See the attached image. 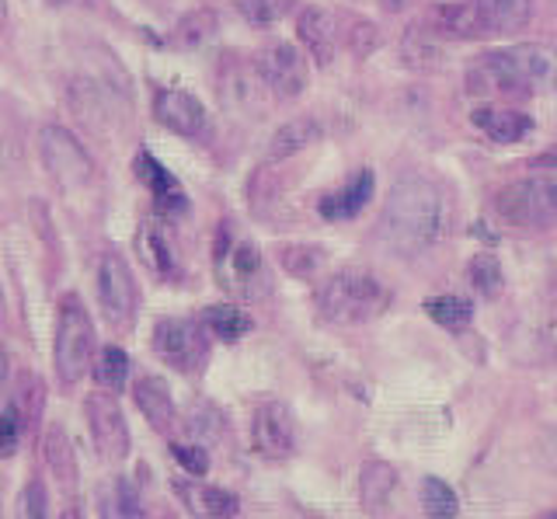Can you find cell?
<instances>
[{"instance_id": "obj_12", "label": "cell", "mask_w": 557, "mask_h": 519, "mask_svg": "<svg viewBox=\"0 0 557 519\" xmlns=\"http://www.w3.org/2000/svg\"><path fill=\"white\" fill-rule=\"evenodd\" d=\"M258 66L265 74V84L275 98H300L310 84V60L304 57L300 46H293L286 39L269 42L265 49L258 53Z\"/></svg>"}, {"instance_id": "obj_30", "label": "cell", "mask_w": 557, "mask_h": 519, "mask_svg": "<svg viewBox=\"0 0 557 519\" xmlns=\"http://www.w3.org/2000/svg\"><path fill=\"white\" fill-rule=\"evenodd\" d=\"M216 28H220V18L209 8H199V11H188L185 18L174 25V36L171 42L178 46V49H199L206 46L209 39L216 36Z\"/></svg>"}, {"instance_id": "obj_31", "label": "cell", "mask_w": 557, "mask_h": 519, "mask_svg": "<svg viewBox=\"0 0 557 519\" xmlns=\"http://www.w3.org/2000/svg\"><path fill=\"white\" fill-rule=\"evenodd\" d=\"M418 498H422V509L429 519H457V512H460V498L443 478H432V474L422 478V484H418Z\"/></svg>"}, {"instance_id": "obj_33", "label": "cell", "mask_w": 557, "mask_h": 519, "mask_svg": "<svg viewBox=\"0 0 557 519\" xmlns=\"http://www.w3.org/2000/svg\"><path fill=\"white\" fill-rule=\"evenodd\" d=\"M467 280L470 286H474V293H481L484 300H495L502 297V289H505V272L498 265V258L495 255H474L470 258V265H467Z\"/></svg>"}, {"instance_id": "obj_45", "label": "cell", "mask_w": 557, "mask_h": 519, "mask_svg": "<svg viewBox=\"0 0 557 519\" xmlns=\"http://www.w3.org/2000/svg\"><path fill=\"white\" fill-rule=\"evenodd\" d=\"M380 4H383V8H387V11H400V8H405V4H408V0H380Z\"/></svg>"}, {"instance_id": "obj_19", "label": "cell", "mask_w": 557, "mask_h": 519, "mask_svg": "<svg viewBox=\"0 0 557 519\" xmlns=\"http://www.w3.org/2000/svg\"><path fill=\"white\" fill-rule=\"evenodd\" d=\"M174 495L185 502V509L196 519H234L240 502L234 492L216 489V484H202V481H174L171 484Z\"/></svg>"}, {"instance_id": "obj_44", "label": "cell", "mask_w": 557, "mask_h": 519, "mask_svg": "<svg viewBox=\"0 0 557 519\" xmlns=\"http://www.w3.org/2000/svg\"><path fill=\"white\" fill-rule=\"evenodd\" d=\"M57 8H84V4H95V0H49Z\"/></svg>"}, {"instance_id": "obj_38", "label": "cell", "mask_w": 557, "mask_h": 519, "mask_svg": "<svg viewBox=\"0 0 557 519\" xmlns=\"http://www.w3.org/2000/svg\"><path fill=\"white\" fill-rule=\"evenodd\" d=\"M14 519H49V492L39 478H32L17 495Z\"/></svg>"}, {"instance_id": "obj_7", "label": "cell", "mask_w": 557, "mask_h": 519, "mask_svg": "<svg viewBox=\"0 0 557 519\" xmlns=\"http://www.w3.org/2000/svg\"><path fill=\"white\" fill-rule=\"evenodd\" d=\"M216 95L220 106L237 119H261L269 112V101L275 98L265 84L258 60L240 53H226L216 71Z\"/></svg>"}, {"instance_id": "obj_35", "label": "cell", "mask_w": 557, "mask_h": 519, "mask_svg": "<svg viewBox=\"0 0 557 519\" xmlns=\"http://www.w3.org/2000/svg\"><path fill=\"white\" fill-rule=\"evenodd\" d=\"M405 57L411 66H440V57H443V39L435 36L429 25H411L405 32Z\"/></svg>"}, {"instance_id": "obj_27", "label": "cell", "mask_w": 557, "mask_h": 519, "mask_svg": "<svg viewBox=\"0 0 557 519\" xmlns=\"http://www.w3.org/2000/svg\"><path fill=\"white\" fill-rule=\"evenodd\" d=\"M42 457H46L49 471L60 478L63 489H74V481H77V460H74V446H70V436H66L63 425H49L46 429Z\"/></svg>"}, {"instance_id": "obj_18", "label": "cell", "mask_w": 557, "mask_h": 519, "mask_svg": "<svg viewBox=\"0 0 557 519\" xmlns=\"http://www.w3.org/2000/svg\"><path fill=\"white\" fill-rule=\"evenodd\" d=\"M467 91L481 95V98H522L509 63H505V57H502V49L481 53V60H474L467 66Z\"/></svg>"}, {"instance_id": "obj_24", "label": "cell", "mask_w": 557, "mask_h": 519, "mask_svg": "<svg viewBox=\"0 0 557 519\" xmlns=\"http://www.w3.org/2000/svg\"><path fill=\"white\" fill-rule=\"evenodd\" d=\"M98 509H101V519H147L144 495H139V489L126 474H115L101 484Z\"/></svg>"}, {"instance_id": "obj_1", "label": "cell", "mask_w": 557, "mask_h": 519, "mask_svg": "<svg viewBox=\"0 0 557 519\" xmlns=\"http://www.w3.org/2000/svg\"><path fill=\"white\" fill-rule=\"evenodd\" d=\"M446 193L425 175H405L391 185L376 220V240L397 258L432 251L446 234Z\"/></svg>"}, {"instance_id": "obj_26", "label": "cell", "mask_w": 557, "mask_h": 519, "mask_svg": "<svg viewBox=\"0 0 557 519\" xmlns=\"http://www.w3.org/2000/svg\"><path fill=\"white\" fill-rule=\"evenodd\" d=\"M370 196H373V171H356L352 182H348L342 193L327 196L321 202V213L327 220H352V217H359L362 206L370 202Z\"/></svg>"}, {"instance_id": "obj_16", "label": "cell", "mask_w": 557, "mask_h": 519, "mask_svg": "<svg viewBox=\"0 0 557 519\" xmlns=\"http://www.w3.org/2000/svg\"><path fill=\"white\" fill-rule=\"evenodd\" d=\"M296 36H300V46L307 49V57L313 63L331 66V60L338 57L342 22L324 8H304L300 18H296Z\"/></svg>"}, {"instance_id": "obj_46", "label": "cell", "mask_w": 557, "mask_h": 519, "mask_svg": "<svg viewBox=\"0 0 557 519\" xmlns=\"http://www.w3.org/2000/svg\"><path fill=\"white\" fill-rule=\"evenodd\" d=\"M60 519H84V512H81L77 506H70V509H66V512H63Z\"/></svg>"}, {"instance_id": "obj_32", "label": "cell", "mask_w": 557, "mask_h": 519, "mask_svg": "<svg viewBox=\"0 0 557 519\" xmlns=\"http://www.w3.org/2000/svg\"><path fill=\"white\" fill-rule=\"evenodd\" d=\"M95 380L101 391H112L119 394L122 387H126L129 380V356L119 349V345H104V349L95 356V367H91Z\"/></svg>"}, {"instance_id": "obj_15", "label": "cell", "mask_w": 557, "mask_h": 519, "mask_svg": "<svg viewBox=\"0 0 557 519\" xmlns=\"http://www.w3.org/2000/svg\"><path fill=\"white\" fill-rule=\"evenodd\" d=\"M153 119L185 140H206L209 136V112L196 95L182 88H161L153 95Z\"/></svg>"}, {"instance_id": "obj_37", "label": "cell", "mask_w": 557, "mask_h": 519, "mask_svg": "<svg viewBox=\"0 0 557 519\" xmlns=\"http://www.w3.org/2000/svg\"><path fill=\"white\" fill-rule=\"evenodd\" d=\"M185 425H188L191 436L199 440V446L209 443V440H220L223 436V415H220V408H213L209 401H196V405H191Z\"/></svg>"}, {"instance_id": "obj_10", "label": "cell", "mask_w": 557, "mask_h": 519, "mask_svg": "<svg viewBox=\"0 0 557 519\" xmlns=\"http://www.w3.org/2000/svg\"><path fill=\"white\" fill-rule=\"evenodd\" d=\"M300 446L293 411L283 401H261L251 415V449L261 460L283 464Z\"/></svg>"}, {"instance_id": "obj_43", "label": "cell", "mask_w": 557, "mask_h": 519, "mask_svg": "<svg viewBox=\"0 0 557 519\" xmlns=\"http://www.w3.org/2000/svg\"><path fill=\"white\" fill-rule=\"evenodd\" d=\"M4 384H8V349L0 345V391H4Z\"/></svg>"}, {"instance_id": "obj_14", "label": "cell", "mask_w": 557, "mask_h": 519, "mask_svg": "<svg viewBox=\"0 0 557 519\" xmlns=\"http://www.w3.org/2000/svg\"><path fill=\"white\" fill-rule=\"evenodd\" d=\"M505 63L522 95L557 91V46L554 42H519L502 49Z\"/></svg>"}, {"instance_id": "obj_47", "label": "cell", "mask_w": 557, "mask_h": 519, "mask_svg": "<svg viewBox=\"0 0 557 519\" xmlns=\"http://www.w3.org/2000/svg\"><path fill=\"white\" fill-rule=\"evenodd\" d=\"M8 25V0H0V28Z\"/></svg>"}, {"instance_id": "obj_20", "label": "cell", "mask_w": 557, "mask_h": 519, "mask_svg": "<svg viewBox=\"0 0 557 519\" xmlns=\"http://www.w3.org/2000/svg\"><path fill=\"white\" fill-rule=\"evenodd\" d=\"M136 251L144 258V265L157 280H174L178 275V251H174L171 234L157 220H144L136 231Z\"/></svg>"}, {"instance_id": "obj_29", "label": "cell", "mask_w": 557, "mask_h": 519, "mask_svg": "<svg viewBox=\"0 0 557 519\" xmlns=\"http://www.w3.org/2000/svg\"><path fill=\"white\" fill-rule=\"evenodd\" d=\"M202 324H206V332L209 335H216L223 342H237L244 338L255 328V321L244 314L240 307H231V304H213V307H206L202 310Z\"/></svg>"}, {"instance_id": "obj_25", "label": "cell", "mask_w": 557, "mask_h": 519, "mask_svg": "<svg viewBox=\"0 0 557 519\" xmlns=\"http://www.w3.org/2000/svg\"><path fill=\"white\" fill-rule=\"evenodd\" d=\"M397 492V471L387 460H370L362 464V474H359V495H362V506L370 512H383L391 506V498Z\"/></svg>"}, {"instance_id": "obj_5", "label": "cell", "mask_w": 557, "mask_h": 519, "mask_svg": "<svg viewBox=\"0 0 557 519\" xmlns=\"http://www.w3.org/2000/svg\"><path fill=\"white\" fill-rule=\"evenodd\" d=\"M95 349H98L95 321L87 314V307L81 304V297L70 293V297H63L57 338H52V362H57V376L66 387L81 384L84 373H91Z\"/></svg>"}, {"instance_id": "obj_48", "label": "cell", "mask_w": 557, "mask_h": 519, "mask_svg": "<svg viewBox=\"0 0 557 519\" xmlns=\"http://www.w3.org/2000/svg\"><path fill=\"white\" fill-rule=\"evenodd\" d=\"M533 519H557V509H547V512H540V516H533Z\"/></svg>"}, {"instance_id": "obj_22", "label": "cell", "mask_w": 557, "mask_h": 519, "mask_svg": "<svg viewBox=\"0 0 557 519\" xmlns=\"http://www.w3.org/2000/svg\"><path fill=\"white\" fill-rule=\"evenodd\" d=\"M321 123L318 119H307V115H296V119H286L283 126L272 133L269 140V150H265V161L275 164V161H289L296 153H304L307 147H313L321 140Z\"/></svg>"}, {"instance_id": "obj_42", "label": "cell", "mask_w": 557, "mask_h": 519, "mask_svg": "<svg viewBox=\"0 0 557 519\" xmlns=\"http://www.w3.org/2000/svg\"><path fill=\"white\" fill-rule=\"evenodd\" d=\"M533 168L557 171V144H554V147H547L544 153H536V158H533Z\"/></svg>"}, {"instance_id": "obj_17", "label": "cell", "mask_w": 557, "mask_h": 519, "mask_svg": "<svg viewBox=\"0 0 557 519\" xmlns=\"http://www.w3.org/2000/svg\"><path fill=\"white\" fill-rule=\"evenodd\" d=\"M136 178L153 193V206L161 217L171 220V217H182L188 210L185 188L178 185V178H174L161 161L153 158V153H147V150L136 153Z\"/></svg>"}, {"instance_id": "obj_13", "label": "cell", "mask_w": 557, "mask_h": 519, "mask_svg": "<svg viewBox=\"0 0 557 519\" xmlns=\"http://www.w3.org/2000/svg\"><path fill=\"white\" fill-rule=\"evenodd\" d=\"M422 25H429L443 42H478L492 36V25H487L478 0H440V4H429Z\"/></svg>"}, {"instance_id": "obj_4", "label": "cell", "mask_w": 557, "mask_h": 519, "mask_svg": "<svg viewBox=\"0 0 557 519\" xmlns=\"http://www.w3.org/2000/svg\"><path fill=\"white\" fill-rule=\"evenodd\" d=\"M39 153L52 185L60 188V196L77 199L98 193V168L91 161V153L84 150V144L66 126H42Z\"/></svg>"}, {"instance_id": "obj_28", "label": "cell", "mask_w": 557, "mask_h": 519, "mask_svg": "<svg viewBox=\"0 0 557 519\" xmlns=\"http://www.w3.org/2000/svg\"><path fill=\"white\" fill-rule=\"evenodd\" d=\"M484 11L492 36H505V32H522L533 18V0H478Z\"/></svg>"}, {"instance_id": "obj_34", "label": "cell", "mask_w": 557, "mask_h": 519, "mask_svg": "<svg viewBox=\"0 0 557 519\" xmlns=\"http://www.w3.org/2000/svg\"><path fill=\"white\" fill-rule=\"evenodd\" d=\"M425 314L440 328H446V332H460V328H467L470 321H474V304L446 293V297L425 300Z\"/></svg>"}, {"instance_id": "obj_2", "label": "cell", "mask_w": 557, "mask_h": 519, "mask_svg": "<svg viewBox=\"0 0 557 519\" xmlns=\"http://www.w3.org/2000/svg\"><path fill=\"white\" fill-rule=\"evenodd\" d=\"M391 304V289L373 272L348 265L331 272L318 286V310L331 324H366L380 318Z\"/></svg>"}, {"instance_id": "obj_21", "label": "cell", "mask_w": 557, "mask_h": 519, "mask_svg": "<svg viewBox=\"0 0 557 519\" xmlns=\"http://www.w3.org/2000/svg\"><path fill=\"white\" fill-rule=\"evenodd\" d=\"M470 123L495 144H519L522 136L533 129V119L519 109H509V106H478L470 112Z\"/></svg>"}, {"instance_id": "obj_23", "label": "cell", "mask_w": 557, "mask_h": 519, "mask_svg": "<svg viewBox=\"0 0 557 519\" xmlns=\"http://www.w3.org/2000/svg\"><path fill=\"white\" fill-rule=\"evenodd\" d=\"M133 397H136V408L147 415V422L157 429V432H168L178 422V411H174V401H171V391L161 376H139L136 387H133Z\"/></svg>"}, {"instance_id": "obj_39", "label": "cell", "mask_w": 557, "mask_h": 519, "mask_svg": "<svg viewBox=\"0 0 557 519\" xmlns=\"http://www.w3.org/2000/svg\"><path fill=\"white\" fill-rule=\"evenodd\" d=\"M22 429H25V419H22V408L14 401L0 411V457H11L17 449V440H22Z\"/></svg>"}, {"instance_id": "obj_3", "label": "cell", "mask_w": 557, "mask_h": 519, "mask_svg": "<svg viewBox=\"0 0 557 519\" xmlns=\"http://www.w3.org/2000/svg\"><path fill=\"white\" fill-rule=\"evenodd\" d=\"M213 269H216V283L237 300H265L272 293V272L265 265V258H261L255 240L240 237L231 227V220L220 223Z\"/></svg>"}, {"instance_id": "obj_9", "label": "cell", "mask_w": 557, "mask_h": 519, "mask_svg": "<svg viewBox=\"0 0 557 519\" xmlns=\"http://www.w3.org/2000/svg\"><path fill=\"white\" fill-rule=\"evenodd\" d=\"M202 321L191 318H161L153 324V353L161 356L171 370L199 373L206 367L209 342L202 335Z\"/></svg>"}, {"instance_id": "obj_11", "label": "cell", "mask_w": 557, "mask_h": 519, "mask_svg": "<svg viewBox=\"0 0 557 519\" xmlns=\"http://www.w3.org/2000/svg\"><path fill=\"white\" fill-rule=\"evenodd\" d=\"M84 415H87V429H91V440L98 446V457L109 464L126 460L129 457V425L115 401V394L112 391L87 394Z\"/></svg>"}, {"instance_id": "obj_36", "label": "cell", "mask_w": 557, "mask_h": 519, "mask_svg": "<svg viewBox=\"0 0 557 519\" xmlns=\"http://www.w3.org/2000/svg\"><path fill=\"white\" fill-rule=\"evenodd\" d=\"M324 248L318 245H286L278 248V262L293 275V280H313L324 269Z\"/></svg>"}, {"instance_id": "obj_40", "label": "cell", "mask_w": 557, "mask_h": 519, "mask_svg": "<svg viewBox=\"0 0 557 519\" xmlns=\"http://www.w3.org/2000/svg\"><path fill=\"white\" fill-rule=\"evenodd\" d=\"M237 11L251 25H272V22L283 18L286 4H283V0H237Z\"/></svg>"}, {"instance_id": "obj_41", "label": "cell", "mask_w": 557, "mask_h": 519, "mask_svg": "<svg viewBox=\"0 0 557 519\" xmlns=\"http://www.w3.org/2000/svg\"><path fill=\"white\" fill-rule=\"evenodd\" d=\"M171 457L178 460L185 467V474L191 478H202L209 471V454H206V446H191V443H174L171 446Z\"/></svg>"}, {"instance_id": "obj_8", "label": "cell", "mask_w": 557, "mask_h": 519, "mask_svg": "<svg viewBox=\"0 0 557 519\" xmlns=\"http://www.w3.org/2000/svg\"><path fill=\"white\" fill-rule=\"evenodd\" d=\"M95 289H98V307L101 318L109 321L115 332H129L139 310V286L129 262L119 251H104L98 258V275H95Z\"/></svg>"}, {"instance_id": "obj_6", "label": "cell", "mask_w": 557, "mask_h": 519, "mask_svg": "<svg viewBox=\"0 0 557 519\" xmlns=\"http://www.w3.org/2000/svg\"><path fill=\"white\" fill-rule=\"evenodd\" d=\"M495 213L512 227L557 223V171H533L495 193Z\"/></svg>"}]
</instances>
